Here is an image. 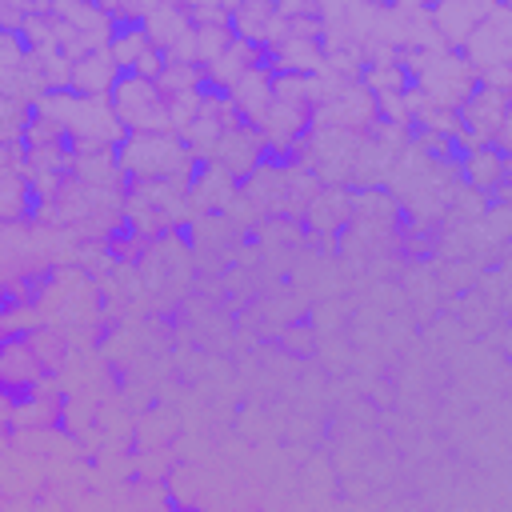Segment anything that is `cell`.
<instances>
[{"label": "cell", "mask_w": 512, "mask_h": 512, "mask_svg": "<svg viewBox=\"0 0 512 512\" xmlns=\"http://www.w3.org/2000/svg\"><path fill=\"white\" fill-rule=\"evenodd\" d=\"M188 160V148L176 132H156V136H132L124 148V168L136 172L140 180H180V168Z\"/></svg>", "instance_id": "obj_1"}, {"label": "cell", "mask_w": 512, "mask_h": 512, "mask_svg": "<svg viewBox=\"0 0 512 512\" xmlns=\"http://www.w3.org/2000/svg\"><path fill=\"white\" fill-rule=\"evenodd\" d=\"M68 84L80 92V96H96V100H108L112 84H116V64L108 56V48H92L84 56L72 60V72H68Z\"/></svg>", "instance_id": "obj_2"}]
</instances>
